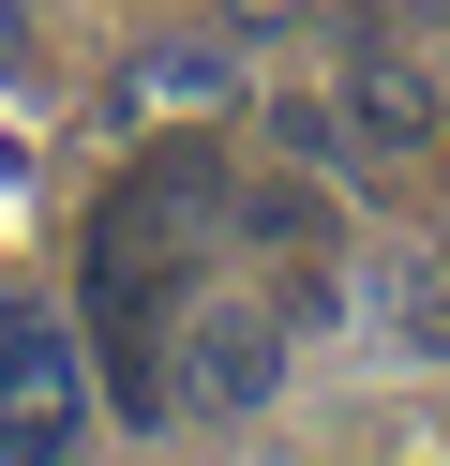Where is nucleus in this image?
<instances>
[{
    "mask_svg": "<svg viewBox=\"0 0 450 466\" xmlns=\"http://www.w3.org/2000/svg\"><path fill=\"white\" fill-rule=\"evenodd\" d=\"M165 391L195 406V421H255V406L285 391V316H255V301H180Z\"/></svg>",
    "mask_w": 450,
    "mask_h": 466,
    "instance_id": "obj_1",
    "label": "nucleus"
},
{
    "mask_svg": "<svg viewBox=\"0 0 450 466\" xmlns=\"http://www.w3.org/2000/svg\"><path fill=\"white\" fill-rule=\"evenodd\" d=\"M75 421H90V346L15 301L0 316V451H60Z\"/></svg>",
    "mask_w": 450,
    "mask_h": 466,
    "instance_id": "obj_2",
    "label": "nucleus"
},
{
    "mask_svg": "<svg viewBox=\"0 0 450 466\" xmlns=\"http://www.w3.org/2000/svg\"><path fill=\"white\" fill-rule=\"evenodd\" d=\"M360 301H375V331L405 346V361H450V256L435 241H390L375 271H360Z\"/></svg>",
    "mask_w": 450,
    "mask_h": 466,
    "instance_id": "obj_3",
    "label": "nucleus"
},
{
    "mask_svg": "<svg viewBox=\"0 0 450 466\" xmlns=\"http://www.w3.org/2000/svg\"><path fill=\"white\" fill-rule=\"evenodd\" d=\"M330 121H345L360 151H435V91H420L390 46H345V106H330Z\"/></svg>",
    "mask_w": 450,
    "mask_h": 466,
    "instance_id": "obj_4",
    "label": "nucleus"
}]
</instances>
